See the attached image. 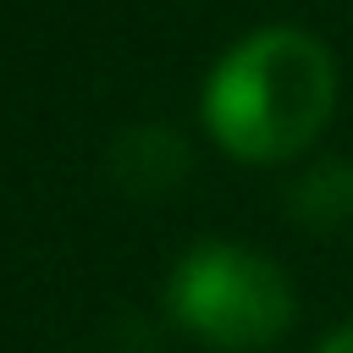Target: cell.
<instances>
[{
	"instance_id": "6da1fadb",
	"label": "cell",
	"mask_w": 353,
	"mask_h": 353,
	"mask_svg": "<svg viewBox=\"0 0 353 353\" xmlns=\"http://www.w3.org/2000/svg\"><path fill=\"white\" fill-rule=\"evenodd\" d=\"M336 99V50L298 22H265L215 55L199 88V121L237 165H292L325 138Z\"/></svg>"
},
{
	"instance_id": "7a4b0ae2",
	"label": "cell",
	"mask_w": 353,
	"mask_h": 353,
	"mask_svg": "<svg viewBox=\"0 0 353 353\" xmlns=\"http://www.w3.org/2000/svg\"><path fill=\"white\" fill-rule=\"evenodd\" d=\"M165 309L204 347L259 353L292 331L298 292H292V276L270 254L232 237H204L176 259L165 281Z\"/></svg>"
},
{
	"instance_id": "3957f363",
	"label": "cell",
	"mask_w": 353,
	"mask_h": 353,
	"mask_svg": "<svg viewBox=\"0 0 353 353\" xmlns=\"http://www.w3.org/2000/svg\"><path fill=\"white\" fill-rule=\"evenodd\" d=\"M287 210L309 232H347L353 226V154H325L309 171H298Z\"/></svg>"
},
{
	"instance_id": "277c9868",
	"label": "cell",
	"mask_w": 353,
	"mask_h": 353,
	"mask_svg": "<svg viewBox=\"0 0 353 353\" xmlns=\"http://www.w3.org/2000/svg\"><path fill=\"white\" fill-rule=\"evenodd\" d=\"M188 171V143L165 127H138L116 143V176L132 193H165Z\"/></svg>"
},
{
	"instance_id": "5b68a950",
	"label": "cell",
	"mask_w": 353,
	"mask_h": 353,
	"mask_svg": "<svg viewBox=\"0 0 353 353\" xmlns=\"http://www.w3.org/2000/svg\"><path fill=\"white\" fill-rule=\"evenodd\" d=\"M309 353H353V314H347V320H336V325H331Z\"/></svg>"
}]
</instances>
